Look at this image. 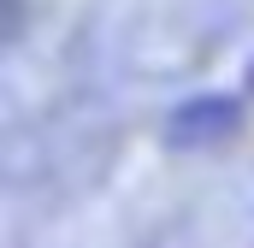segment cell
<instances>
[{"instance_id":"cell-1","label":"cell","mask_w":254,"mask_h":248,"mask_svg":"<svg viewBox=\"0 0 254 248\" xmlns=\"http://www.w3.org/2000/svg\"><path fill=\"white\" fill-rule=\"evenodd\" d=\"M231 124H237V101H225V95H207V101H190L184 113H178V142H219V136H231Z\"/></svg>"}]
</instances>
